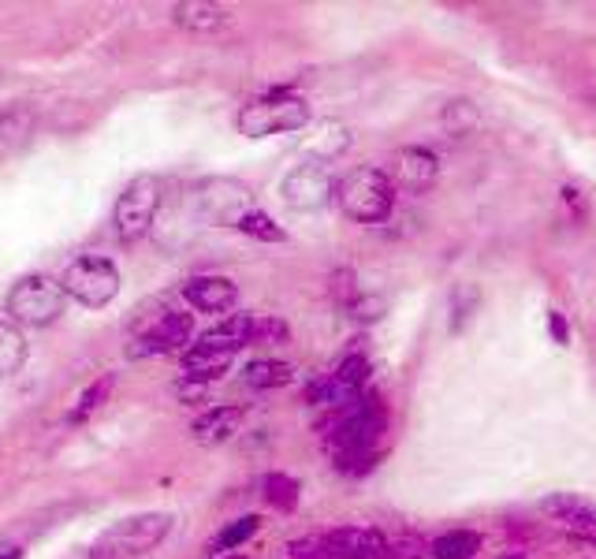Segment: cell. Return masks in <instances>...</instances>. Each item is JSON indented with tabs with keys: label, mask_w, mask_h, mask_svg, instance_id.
<instances>
[{
	"label": "cell",
	"mask_w": 596,
	"mask_h": 559,
	"mask_svg": "<svg viewBox=\"0 0 596 559\" xmlns=\"http://www.w3.org/2000/svg\"><path fill=\"white\" fill-rule=\"evenodd\" d=\"M339 209L358 224H377L392 213L395 187L380 168H354L336 183Z\"/></svg>",
	"instance_id": "1"
},
{
	"label": "cell",
	"mask_w": 596,
	"mask_h": 559,
	"mask_svg": "<svg viewBox=\"0 0 596 559\" xmlns=\"http://www.w3.org/2000/svg\"><path fill=\"white\" fill-rule=\"evenodd\" d=\"M172 530V515L149 511V515H131L101 533L90 548V559H131L142 556L149 548H157Z\"/></svg>",
	"instance_id": "2"
},
{
	"label": "cell",
	"mask_w": 596,
	"mask_h": 559,
	"mask_svg": "<svg viewBox=\"0 0 596 559\" xmlns=\"http://www.w3.org/2000/svg\"><path fill=\"white\" fill-rule=\"evenodd\" d=\"M328 444L336 455H358V451H377V440L384 433V407L380 399H358L351 407L332 414V422L321 425Z\"/></svg>",
	"instance_id": "3"
},
{
	"label": "cell",
	"mask_w": 596,
	"mask_h": 559,
	"mask_svg": "<svg viewBox=\"0 0 596 559\" xmlns=\"http://www.w3.org/2000/svg\"><path fill=\"white\" fill-rule=\"evenodd\" d=\"M310 123V105L295 94H284L276 90L269 97H258L250 101L243 112H239V131L246 138H265V135H284V131H298Z\"/></svg>",
	"instance_id": "4"
},
{
	"label": "cell",
	"mask_w": 596,
	"mask_h": 559,
	"mask_svg": "<svg viewBox=\"0 0 596 559\" xmlns=\"http://www.w3.org/2000/svg\"><path fill=\"white\" fill-rule=\"evenodd\" d=\"M60 287H64V295H71V299L82 302V306L101 310V306H109V302L120 295V269H116L109 258L86 254V258H75L68 269H64Z\"/></svg>",
	"instance_id": "5"
},
{
	"label": "cell",
	"mask_w": 596,
	"mask_h": 559,
	"mask_svg": "<svg viewBox=\"0 0 596 559\" xmlns=\"http://www.w3.org/2000/svg\"><path fill=\"white\" fill-rule=\"evenodd\" d=\"M157 205H161V183H157V176H138L123 187L116 213H112V228H116V235H120L123 243H135V239H142L153 228Z\"/></svg>",
	"instance_id": "6"
},
{
	"label": "cell",
	"mask_w": 596,
	"mask_h": 559,
	"mask_svg": "<svg viewBox=\"0 0 596 559\" xmlns=\"http://www.w3.org/2000/svg\"><path fill=\"white\" fill-rule=\"evenodd\" d=\"M8 314L23 325H53L64 314V287L49 276H27L12 287Z\"/></svg>",
	"instance_id": "7"
},
{
	"label": "cell",
	"mask_w": 596,
	"mask_h": 559,
	"mask_svg": "<svg viewBox=\"0 0 596 559\" xmlns=\"http://www.w3.org/2000/svg\"><path fill=\"white\" fill-rule=\"evenodd\" d=\"M336 198V179L321 157L295 164L284 176V202L298 213H317Z\"/></svg>",
	"instance_id": "8"
},
{
	"label": "cell",
	"mask_w": 596,
	"mask_h": 559,
	"mask_svg": "<svg viewBox=\"0 0 596 559\" xmlns=\"http://www.w3.org/2000/svg\"><path fill=\"white\" fill-rule=\"evenodd\" d=\"M366 381H369V362L362 355H351L339 362L336 373H328L325 381L313 384L310 392H306V399H310V403H321V407L343 410L362 399Z\"/></svg>",
	"instance_id": "9"
},
{
	"label": "cell",
	"mask_w": 596,
	"mask_h": 559,
	"mask_svg": "<svg viewBox=\"0 0 596 559\" xmlns=\"http://www.w3.org/2000/svg\"><path fill=\"white\" fill-rule=\"evenodd\" d=\"M194 202H198L202 220H209V224H235L239 228V220L250 213V191L235 179H209L205 187H198Z\"/></svg>",
	"instance_id": "10"
},
{
	"label": "cell",
	"mask_w": 596,
	"mask_h": 559,
	"mask_svg": "<svg viewBox=\"0 0 596 559\" xmlns=\"http://www.w3.org/2000/svg\"><path fill=\"white\" fill-rule=\"evenodd\" d=\"M194 336V317L190 314H179V310H168L161 314L149 328H142V336L135 340L131 347V355L142 358V355H172V351H183Z\"/></svg>",
	"instance_id": "11"
},
{
	"label": "cell",
	"mask_w": 596,
	"mask_h": 559,
	"mask_svg": "<svg viewBox=\"0 0 596 559\" xmlns=\"http://www.w3.org/2000/svg\"><path fill=\"white\" fill-rule=\"evenodd\" d=\"M436 172H440V161H436L433 150L425 146H403L395 153L392 161V187H403V191H425L433 187Z\"/></svg>",
	"instance_id": "12"
},
{
	"label": "cell",
	"mask_w": 596,
	"mask_h": 559,
	"mask_svg": "<svg viewBox=\"0 0 596 559\" xmlns=\"http://www.w3.org/2000/svg\"><path fill=\"white\" fill-rule=\"evenodd\" d=\"M183 299L202 314H228L239 302V287L231 284L228 276H194L183 284Z\"/></svg>",
	"instance_id": "13"
},
{
	"label": "cell",
	"mask_w": 596,
	"mask_h": 559,
	"mask_svg": "<svg viewBox=\"0 0 596 559\" xmlns=\"http://www.w3.org/2000/svg\"><path fill=\"white\" fill-rule=\"evenodd\" d=\"M325 545L332 559H388V541L377 530L343 526V530L325 533Z\"/></svg>",
	"instance_id": "14"
},
{
	"label": "cell",
	"mask_w": 596,
	"mask_h": 559,
	"mask_svg": "<svg viewBox=\"0 0 596 559\" xmlns=\"http://www.w3.org/2000/svg\"><path fill=\"white\" fill-rule=\"evenodd\" d=\"M254 314H231L228 321H220L217 328H209L198 347H209V351H224V355H239L243 347L254 343Z\"/></svg>",
	"instance_id": "15"
},
{
	"label": "cell",
	"mask_w": 596,
	"mask_h": 559,
	"mask_svg": "<svg viewBox=\"0 0 596 559\" xmlns=\"http://www.w3.org/2000/svg\"><path fill=\"white\" fill-rule=\"evenodd\" d=\"M541 511L548 519L563 522V526H574V530L596 526V504L585 500V496H574V492H556V496L541 500Z\"/></svg>",
	"instance_id": "16"
},
{
	"label": "cell",
	"mask_w": 596,
	"mask_h": 559,
	"mask_svg": "<svg viewBox=\"0 0 596 559\" xmlns=\"http://www.w3.org/2000/svg\"><path fill=\"white\" fill-rule=\"evenodd\" d=\"M246 418V410L243 407H209L194 422V440L198 444H224V440H231L235 433H239V422Z\"/></svg>",
	"instance_id": "17"
},
{
	"label": "cell",
	"mask_w": 596,
	"mask_h": 559,
	"mask_svg": "<svg viewBox=\"0 0 596 559\" xmlns=\"http://www.w3.org/2000/svg\"><path fill=\"white\" fill-rule=\"evenodd\" d=\"M231 358L235 355H224V351H209V347H190L187 355H183V381L190 384H209L217 381L220 373H228Z\"/></svg>",
	"instance_id": "18"
},
{
	"label": "cell",
	"mask_w": 596,
	"mask_h": 559,
	"mask_svg": "<svg viewBox=\"0 0 596 559\" xmlns=\"http://www.w3.org/2000/svg\"><path fill=\"white\" fill-rule=\"evenodd\" d=\"M172 15H176L179 27L202 30V34H213V30H220L224 23H228V12H224V8H217V4H198V0H190V4H176Z\"/></svg>",
	"instance_id": "19"
},
{
	"label": "cell",
	"mask_w": 596,
	"mask_h": 559,
	"mask_svg": "<svg viewBox=\"0 0 596 559\" xmlns=\"http://www.w3.org/2000/svg\"><path fill=\"white\" fill-rule=\"evenodd\" d=\"M27 362V336L15 321L0 317V377H12Z\"/></svg>",
	"instance_id": "20"
},
{
	"label": "cell",
	"mask_w": 596,
	"mask_h": 559,
	"mask_svg": "<svg viewBox=\"0 0 596 559\" xmlns=\"http://www.w3.org/2000/svg\"><path fill=\"white\" fill-rule=\"evenodd\" d=\"M477 552H481V537L470 530L440 533L433 545H429V556L433 559H474Z\"/></svg>",
	"instance_id": "21"
},
{
	"label": "cell",
	"mask_w": 596,
	"mask_h": 559,
	"mask_svg": "<svg viewBox=\"0 0 596 559\" xmlns=\"http://www.w3.org/2000/svg\"><path fill=\"white\" fill-rule=\"evenodd\" d=\"M291 366L287 362H276V358H258V362H250L243 373V381L250 384V388H258V392H269V388H284V384H291Z\"/></svg>",
	"instance_id": "22"
},
{
	"label": "cell",
	"mask_w": 596,
	"mask_h": 559,
	"mask_svg": "<svg viewBox=\"0 0 596 559\" xmlns=\"http://www.w3.org/2000/svg\"><path fill=\"white\" fill-rule=\"evenodd\" d=\"M261 489H265V500L276 511H295L298 507V481L287 478V474H269V478L261 481Z\"/></svg>",
	"instance_id": "23"
},
{
	"label": "cell",
	"mask_w": 596,
	"mask_h": 559,
	"mask_svg": "<svg viewBox=\"0 0 596 559\" xmlns=\"http://www.w3.org/2000/svg\"><path fill=\"white\" fill-rule=\"evenodd\" d=\"M112 384H116V377H112V373H105V377H97V381L90 384V388H86V392L79 396V403L71 407V414H68L71 422H86V418H90V414H94V410L101 407L105 399H109Z\"/></svg>",
	"instance_id": "24"
},
{
	"label": "cell",
	"mask_w": 596,
	"mask_h": 559,
	"mask_svg": "<svg viewBox=\"0 0 596 559\" xmlns=\"http://www.w3.org/2000/svg\"><path fill=\"white\" fill-rule=\"evenodd\" d=\"M258 526H261V519L258 515H243V519H235L231 526H224V530L213 537V552H228V548H239V545H246L254 533H258Z\"/></svg>",
	"instance_id": "25"
},
{
	"label": "cell",
	"mask_w": 596,
	"mask_h": 559,
	"mask_svg": "<svg viewBox=\"0 0 596 559\" xmlns=\"http://www.w3.org/2000/svg\"><path fill=\"white\" fill-rule=\"evenodd\" d=\"M477 109L470 105V101H451V105H444V116H440V123H444L447 135H466V131H474L477 127Z\"/></svg>",
	"instance_id": "26"
},
{
	"label": "cell",
	"mask_w": 596,
	"mask_h": 559,
	"mask_svg": "<svg viewBox=\"0 0 596 559\" xmlns=\"http://www.w3.org/2000/svg\"><path fill=\"white\" fill-rule=\"evenodd\" d=\"M239 232L254 235V239H261V243H284V239H287L284 228H276V224H272V217H265L261 209H250V213L239 220Z\"/></svg>",
	"instance_id": "27"
},
{
	"label": "cell",
	"mask_w": 596,
	"mask_h": 559,
	"mask_svg": "<svg viewBox=\"0 0 596 559\" xmlns=\"http://www.w3.org/2000/svg\"><path fill=\"white\" fill-rule=\"evenodd\" d=\"M287 552H291V559H332L325 537H298L287 545Z\"/></svg>",
	"instance_id": "28"
},
{
	"label": "cell",
	"mask_w": 596,
	"mask_h": 559,
	"mask_svg": "<svg viewBox=\"0 0 596 559\" xmlns=\"http://www.w3.org/2000/svg\"><path fill=\"white\" fill-rule=\"evenodd\" d=\"M384 310H388V302L380 299V295H358L351 302L354 321H377V317H384Z\"/></svg>",
	"instance_id": "29"
},
{
	"label": "cell",
	"mask_w": 596,
	"mask_h": 559,
	"mask_svg": "<svg viewBox=\"0 0 596 559\" xmlns=\"http://www.w3.org/2000/svg\"><path fill=\"white\" fill-rule=\"evenodd\" d=\"M380 459V448L377 451H358V455H336V466L343 470V474H366V470H373Z\"/></svg>",
	"instance_id": "30"
},
{
	"label": "cell",
	"mask_w": 596,
	"mask_h": 559,
	"mask_svg": "<svg viewBox=\"0 0 596 559\" xmlns=\"http://www.w3.org/2000/svg\"><path fill=\"white\" fill-rule=\"evenodd\" d=\"M276 340H287L284 321H276V317H258V321H254V343H276Z\"/></svg>",
	"instance_id": "31"
},
{
	"label": "cell",
	"mask_w": 596,
	"mask_h": 559,
	"mask_svg": "<svg viewBox=\"0 0 596 559\" xmlns=\"http://www.w3.org/2000/svg\"><path fill=\"white\" fill-rule=\"evenodd\" d=\"M548 325H552V336H556V343H567V321H563V314H559V310H552V314H548Z\"/></svg>",
	"instance_id": "32"
},
{
	"label": "cell",
	"mask_w": 596,
	"mask_h": 559,
	"mask_svg": "<svg viewBox=\"0 0 596 559\" xmlns=\"http://www.w3.org/2000/svg\"><path fill=\"white\" fill-rule=\"evenodd\" d=\"M0 559H23L19 548H0Z\"/></svg>",
	"instance_id": "33"
},
{
	"label": "cell",
	"mask_w": 596,
	"mask_h": 559,
	"mask_svg": "<svg viewBox=\"0 0 596 559\" xmlns=\"http://www.w3.org/2000/svg\"><path fill=\"white\" fill-rule=\"evenodd\" d=\"M503 559H526V556H503Z\"/></svg>",
	"instance_id": "34"
},
{
	"label": "cell",
	"mask_w": 596,
	"mask_h": 559,
	"mask_svg": "<svg viewBox=\"0 0 596 559\" xmlns=\"http://www.w3.org/2000/svg\"><path fill=\"white\" fill-rule=\"evenodd\" d=\"M589 541H593V545H596V533H593V537H589Z\"/></svg>",
	"instance_id": "35"
},
{
	"label": "cell",
	"mask_w": 596,
	"mask_h": 559,
	"mask_svg": "<svg viewBox=\"0 0 596 559\" xmlns=\"http://www.w3.org/2000/svg\"><path fill=\"white\" fill-rule=\"evenodd\" d=\"M228 559H243V556H228Z\"/></svg>",
	"instance_id": "36"
},
{
	"label": "cell",
	"mask_w": 596,
	"mask_h": 559,
	"mask_svg": "<svg viewBox=\"0 0 596 559\" xmlns=\"http://www.w3.org/2000/svg\"><path fill=\"white\" fill-rule=\"evenodd\" d=\"M0 79H4V71H0Z\"/></svg>",
	"instance_id": "37"
}]
</instances>
